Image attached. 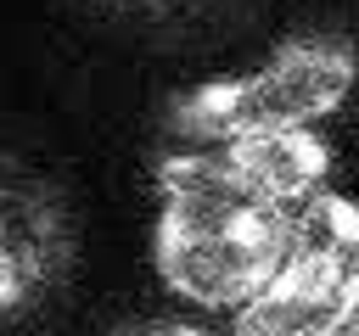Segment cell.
I'll return each instance as SVG.
<instances>
[{
  "label": "cell",
  "mask_w": 359,
  "mask_h": 336,
  "mask_svg": "<svg viewBox=\"0 0 359 336\" xmlns=\"http://www.w3.org/2000/svg\"><path fill=\"white\" fill-rule=\"evenodd\" d=\"M331 151L303 129H264L180 151L157 168L151 263L196 308L236 314L280 263L297 207L325 185Z\"/></svg>",
  "instance_id": "obj_1"
},
{
  "label": "cell",
  "mask_w": 359,
  "mask_h": 336,
  "mask_svg": "<svg viewBox=\"0 0 359 336\" xmlns=\"http://www.w3.org/2000/svg\"><path fill=\"white\" fill-rule=\"evenodd\" d=\"M359 78V50L342 34H309L275 45L269 62L208 78L174 101V129L196 146L236 140V134H264V129H303L320 123L348 101Z\"/></svg>",
  "instance_id": "obj_2"
},
{
  "label": "cell",
  "mask_w": 359,
  "mask_h": 336,
  "mask_svg": "<svg viewBox=\"0 0 359 336\" xmlns=\"http://www.w3.org/2000/svg\"><path fill=\"white\" fill-rule=\"evenodd\" d=\"M359 308V202L314 190L275 274L236 308L241 336H331Z\"/></svg>",
  "instance_id": "obj_3"
},
{
  "label": "cell",
  "mask_w": 359,
  "mask_h": 336,
  "mask_svg": "<svg viewBox=\"0 0 359 336\" xmlns=\"http://www.w3.org/2000/svg\"><path fill=\"white\" fill-rule=\"evenodd\" d=\"M79 263L67 196L17 162H0V325L45 314Z\"/></svg>",
  "instance_id": "obj_4"
},
{
  "label": "cell",
  "mask_w": 359,
  "mask_h": 336,
  "mask_svg": "<svg viewBox=\"0 0 359 336\" xmlns=\"http://www.w3.org/2000/svg\"><path fill=\"white\" fill-rule=\"evenodd\" d=\"M342 330H353V336H359V308H353V314H348V325H342Z\"/></svg>",
  "instance_id": "obj_5"
}]
</instances>
